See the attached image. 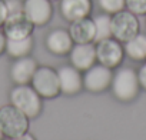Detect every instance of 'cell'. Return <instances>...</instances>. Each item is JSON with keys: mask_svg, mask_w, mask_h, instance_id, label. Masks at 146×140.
Segmentation results:
<instances>
[{"mask_svg": "<svg viewBox=\"0 0 146 140\" xmlns=\"http://www.w3.org/2000/svg\"><path fill=\"white\" fill-rule=\"evenodd\" d=\"M112 92L116 99L122 102L133 100L139 93V80L137 73L130 67H122L113 75L112 77Z\"/></svg>", "mask_w": 146, "mask_h": 140, "instance_id": "6da1fadb", "label": "cell"}, {"mask_svg": "<svg viewBox=\"0 0 146 140\" xmlns=\"http://www.w3.org/2000/svg\"><path fill=\"white\" fill-rule=\"evenodd\" d=\"M10 100L12 104L23 112L27 117H36L42 110L40 94L33 89V86L30 87L27 85H17L10 93Z\"/></svg>", "mask_w": 146, "mask_h": 140, "instance_id": "7a4b0ae2", "label": "cell"}, {"mask_svg": "<svg viewBox=\"0 0 146 140\" xmlns=\"http://www.w3.org/2000/svg\"><path fill=\"white\" fill-rule=\"evenodd\" d=\"M0 127L5 136L17 137L27 131L29 129V117L20 112L13 104H7L0 107Z\"/></svg>", "mask_w": 146, "mask_h": 140, "instance_id": "3957f363", "label": "cell"}, {"mask_svg": "<svg viewBox=\"0 0 146 140\" xmlns=\"http://www.w3.org/2000/svg\"><path fill=\"white\" fill-rule=\"evenodd\" d=\"M32 86L40 94V97L53 99L60 93V83H59L57 72L47 66L37 67V70L32 77Z\"/></svg>", "mask_w": 146, "mask_h": 140, "instance_id": "277c9868", "label": "cell"}, {"mask_svg": "<svg viewBox=\"0 0 146 140\" xmlns=\"http://www.w3.org/2000/svg\"><path fill=\"white\" fill-rule=\"evenodd\" d=\"M112 37L117 42H127L139 33V20L132 12L120 10L112 16Z\"/></svg>", "mask_w": 146, "mask_h": 140, "instance_id": "5b68a950", "label": "cell"}, {"mask_svg": "<svg viewBox=\"0 0 146 140\" xmlns=\"http://www.w3.org/2000/svg\"><path fill=\"white\" fill-rule=\"evenodd\" d=\"M123 46L116 39H105L96 44V60L106 67H117L123 60Z\"/></svg>", "mask_w": 146, "mask_h": 140, "instance_id": "8992f818", "label": "cell"}, {"mask_svg": "<svg viewBox=\"0 0 146 140\" xmlns=\"http://www.w3.org/2000/svg\"><path fill=\"white\" fill-rule=\"evenodd\" d=\"M112 77H113V73H112L110 67H106L100 63L98 66L93 64L90 69H88L85 72L83 87L89 92H93V93L103 92L110 86Z\"/></svg>", "mask_w": 146, "mask_h": 140, "instance_id": "52a82bcc", "label": "cell"}, {"mask_svg": "<svg viewBox=\"0 0 146 140\" xmlns=\"http://www.w3.org/2000/svg\"><path fill=\"white\" fill-rule=\"evenodd\" d=\"M35 24L29 20L25 12L7 15V19L3 23V32L7 39H23L32 36Z\"/></svg>", "mask_w": 146, "mask_h": 140, "instance_id": "ba28073f", "label": "cell"}, {"mask_svg": "<svg viewBox=\"0 0 146 140\" xmlns=\"http://www.w3.org/2000/svg\"><path fill=\"white\" fill-rule=\"evenodd\" d=\"M72 66L86 72L96 61V46L93 43H76L69 52Z\"/></svg>", "mask_w": 146, "mask_h": 140, "instance_id": "9c48e42d", "label": "cell"}, {"mask_svg": "<svg viewBox=\"0 0 146 140\" xmlns=\"http://www.w3.org/2000/svg\"><path fill=\"white\" fill-rule=\"evenodd\" d=\"M60 92L64 94H78L83 87V76L80 75V70L73 66H62L57 70Z\"/></svg>", "mask_w": 146, "mask_h": 140, "instance_id": "30bf717a", "label": "cell"}, {"mask_svg": "<svg viewBox=\"0 0 146 140\" xmlns=\"http://www.w3.org/2000/svg\"><path fill=\"white\" fill-rule=\"evenodd\" d=\"M23 12L35 26H43L52 17L50 0H25Z\"/></svg>", "mask_w": 146, "mask_h": 140, "instance_id": "8fae6325", "label": "cell"}, {"mask_svg": "<svg viewBox=\"0 0 146 140\" xmlns=\"http://www.w3.org/2000/svg\"><path fill=\"white\" fill-rule=\"evenodd\" d=\"M37 70V63L35 59L25 56L16 59L10 69V77L16 85H27L32 82V77Z\"/></svg>", "mask_w": 146, "mask_h": 140, "instance_id": "7c38bea8", "label": "cell"}, {"mask_svg": "<svg viewBox=\"0 0 146 140\" xmlns=\"http://www.w3.org/2000/svg\"><path fill=\"white\" fill-rule=\"evenodd\" d=\"M46 47L50 53L56 56H64L72 50L73 40L67 30L54 29L46 36Z\"/></svg>", "mask_w": 146, "mask_h": 140, "instance_id": "4fadbf2b", "label": "cell"}, {"mask_svg": "<svg viewBox=\"0 0 146 140\" xmlns=\"http://www.w3.org/2000/svg\"><path fill=\"white\" fill-rule=\"evenodd\" d=\"M90 12L92 0H60V13L69 22L88 17Z\"/></svg>", "mask_w": 146, "mask_h": 140, "instance_id": "5bb4252c", "label": "cell"}, {"mask_svg": "<svg viewBox=\"0 0 146 140\" xmlns=\"http://www.w3.org/2000/svg\"><path fill=\"white\" fill-rule=\"evenodd\" d=\"M69 34L73 43H92L95 40V23L89 17H82L70 23Z\"/></svg>", "mask_w": 146, "mask_h": 140, "instance_id": "9a60e30c", "label": "cell"}, {"mask_svg": "<svg viewBox=\"0 0 146 140\" xmlns=\"http://www.w3.org/2000/svg\"><path fill=\"white\" fill-rule=\"evenodd\" d=\"M33 47V37L27 36L23 39H7L6 37V47L5 50L7 52V54L10 57L19 59V57H25L32 52Z\"/></svg>", "mask_w": 146, "mask_h": 140, "instance_id": "2e32d148", "label": "cell"}, {"mask_svg": "<svg viewBox=\"0 0 146 140\" xmlns=\"http://www.w3.org/2000/svg\"><path fill=\"white\" fill-rule=\"evenodd\" d=\"M123 50L132 60L139 61V60L146 59V34L137 33L130 40L125 42Z\"/></svg>", "mask_w": 146, "mask_h": 140, "instance_id": "e0dca14e", "label": "cell"}, {"mask_svg": "<svg viewBox=\"0 0 146 140\" xmlns=\"http://www.w3.org/2000/svg\"><path fill=\"white\" fill-rule=\"evenodd\" d=\"M110 22H112V17L105 13V15H98L95 19H93V23H95V30H96V34H95V40L93 42H100V40H105V39H109L112 37V26H110Z\"/></svg>", "mask_w": 146, "mask_h": 140, "instance_id": "ac0fdd59", "label": "cell"}, {"mask_svg": "<svg viewBox=\"0 0 146 140\" xmlns=\"http://www.w3.org/2000/svg\"><path fill=\"white\" fill-rule=\"evenodd\" d=\"M99 6L105 13L115 15V13L123 10L126 3H125V0H99Z\"/></svg>", "mask_w": 146, "mask_h": 140, "instance_id": "d6986e66", "label": "cell"}, {"mask_svg": "<svg viewBox=\"0 0 146 140\" xmlns=\"http://www.w3.org/2000/svg\"><path fill=\"white\" fill-rule=\"evenodd\" d=\"M125 3L133 15H146V0H125Z\"/></svg>", "mask_w": 146, "mask_h": 140, "instance_id": "ffe728a7", "label": "cell"}, {"mask_svg": "<svg viewBox=\"0 0 146 140\" xmlns=\"http://www.w3.org/2000/svg\"><path fill=\"white\" fill-rule=\"evenodd\" d=\"M6 7H7V13L13 15V13H19L23 12V3L20 0H6Z\"/></svg>", "mask_w": 146, "mask_h": 140, "instance_id": "44dd1931", "label": "cell"}, {"mask_svg": "<svg viewBox=\"0 0 146 140\" xmlns=\"http://www.w3.org/2000/svg\"><path fill=\"white\" fill-rule=\"evenodd\" d=\"M137 80H139L140 87L146 90V64H143L139 69V72H137Z\"/></svg>", "mask_w": 146, "mask_h": 140, "instance_id": "7402d4cb", "label": "cell"}, {"mask_svg": "<svg viewBox=\"0 0 146 140\" xmlns=\"http://www.w3.org/2000/svg\"><path fill=\"white\" fill-rule=\"evenodd\" d=\"M7 7H6V3L3 0H0V26H3L5 20L7 19Z\"/></svg>", "mask_w": 146, "mask_h": 140, "instance_id": "603a6c76", "label": "cell"}, {"mask_svg": "<svg viewBox=\"0 0 146 140\" xmlns=\"http://www.w3.org/2000/svg\"><path fill=\"white\" fill-rule=\"evenodd\" d=\"M12 140H36V139L26 131V133H23V134H20V136H17V137H12Z\"/></svg>", "mask_w": 146, "mask_h": 140, "instance_id": "cb8c5ba5", "label": "cell"}, {"mask_svg": "<svg viewBox=\"0 0 146 140\" xmlns=\"http://www.w3.org/2000/svg\"><path fill=\"white\" fill-rule=\"evenodd\" d=\"M5 47H6V36H5V33L0 32V53L5 50Z\"/></svg>", "mask_w": 146, "mask_h": 140, "instance_id": "d4e9b609", "label": "cell"}, {"mask_svg": "<svg viewBox=\"0 0 146 140\" xmlns=\"http://www.w3.org/2000/svg\"><path fill=\"white\" fill-rule=\"evenodd\" d=\"M3 136H5V133H3V130H2V127H0V140L3 139Z\"/></svg>", "mask_w": 146, "mask_h": 140, "instance_id": "484cf974", "label": "cell"}]
</instances>
